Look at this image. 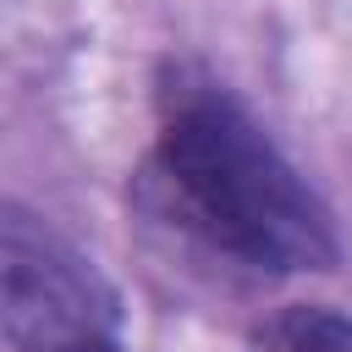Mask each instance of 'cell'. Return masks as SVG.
Here are the masks:
<instances>
[{"label":"cell","mask_w":352,"mask_h":352,"mask_svg":"<svg viewBox=\"0 0 352 352\" xmlns=\"http://www.w3.org/2000/svg\"><path fill=\"white\" fill-rule=\"evenodd\" d=\"M280 352H352V319L336 308H292L275 324Z\"/></svg>","instance_id":"obj_3"},{"label":"cell","mask_w":352,"mask_h":352,"mask_svg":"<svg viewBox=\"0 0 352 352\" xmlns=\"http://www.w3.org/2000/svg\"><path fill=\"white\" fill-rule=\"evenodd\" d=\"M116 292L99 264L0 198V341L16 352H116Z\"/></svg>","instance_id":"obj_2"},{"label":"cell","mask_w":352,"mask_h":352,"mask_svg":"<svg viewBox=\"0 0 352 352\" xmlns=\"http://www.w3.org/2000/svg\"><path fill=\"white\" fill-rule=\"evenodd\" d=\"M160 170L182 214L258 270H330L336 226L264 126L209 77L176 66L160 88Z\"/></svg>","instance_id":"obj_1"}]
</instances>
